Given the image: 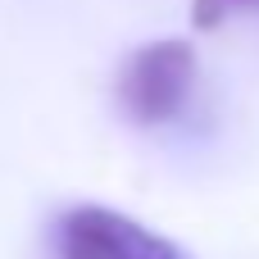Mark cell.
I'll return each mask as SVG.
<instances>
[{
	"label": "cell",
	"instance_id": "obj_1",
	"mask_svg": "<svg viewBox=\"0 0 259 259\" xmlns=\"http://www.w3.org/2000/svg\"><path fill=\"white\" fill-rule=\"evenodd\" d=\"M196 46L182 36H164V41H146L137 46L123 68H118V105L132 123L141 127H159L168 118L182 114L191 87H196Z\"/></svg>",
	"mask_w": 259,
	"mask_h": 259
},
{
	"label": "cell",
	"instance_id": "obj_2",
	"mask_svg": "<svg viewBox=\"0 0 259 259\" xmlns=\"http://www.w3.org/2000/svg\"><path fill=\"white\" fill-rule=\"evenodd\" d=\"M59 259H187L182 246L150 232L146 223L105 209V205H77L59 223Z\"/></svg>",
	"mask_w": 259,
	"mask_h": 259
},
{
	"label": "cell",
	"instance_id": "obj_3",
	"mask_svg": "<svg viewBox=\"0 0 259 259\" xmlns=\"http://www.w3.org/2000/svg\"><path fill=\"white\" fill-rule=\"evenodd\" d=\"M232 14H259V0H191V27L214 32Z\"/></svg>",
	"mask_w": 259,
	"mask_h": 259
}]
</instances>
